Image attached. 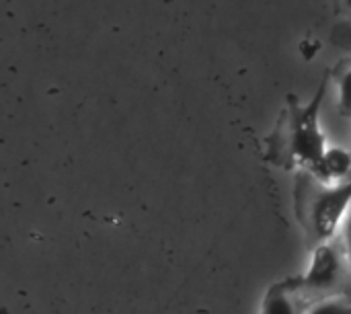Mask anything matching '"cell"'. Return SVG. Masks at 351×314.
Here are the masks:
<instances>
[{"instance_id":"cell-2","label":"cell","mask_w":351,"mask_h":314,"mask_svg":"<svg viewBox=\"0 0 351 314\" xmlns=\"http://www.w3.org/2000/svg\"><path fill=\"white\" fill-rule=\"evenodd\" d=\"M351 210V179L323 187L311 206V224L319 243L339 237V230Z\"/></svg>"},{"instance_id":"cell-1","label":"cell","mask_w":351,"mask_h":314,"mask_svg":"<svg viewBox=\"0 0 351 314\" xmlns=\"http://www.w3.org/2000/svg\"><path fill=\"white\" fill-rule=\"evenodd\" d=\"M325 90H327V86H323L308 105L296 109L294 119H292V154L311 173H315L319 169L325 148L329 146L327 136L321 125V119H319Z\"/></svg>"},{"instance_id":"cell-8","label":"cell","mask_w":351,"mask_h":314,"mask_svg":"<svg viewBox=\"0 0 351 314\" xmlns=\"http://www.w3.org/2000/svg\"><path fill=\"white\" fill-rule=\"evenodd\" d=\"M339 239H341V251L346 255V263H348V274L351 276V210L339 230Z\"/></svg>"},{"instance_id":"cell-6","label":"cell","mask_w":351,"mask_h":314,"mask_svg":"<svg viewBox=\"0 0 351 314\" xmlns=\"http://www.w3.org/2000/svg\"><path fill=\"white\" fill-rule=\"evenodd\" d=\"M302 314H351V300L348 296H325L313 302Z\"/></svg>"},{"instance_id":"cell-7","label":"cell","mask_w":351,"mask_h":314,"mask_svg":"<svg viewBox=\"0 0 351 314\" xmlns=\"http://www.w3.org/2000/svg\"><path fill=\"white\" fill-rule=\"evenodd\" d=\"M335 101H337V109L343 117L351 119V66L348 70H343L337 78V86H335Z\"/></svg>"},{"instance_id":"cell-9","label":"cell","mask_w":351,"mask_h":314,"mask_svg":"<svg viewBox=\"0 0 351 314\" xmlns=\"http://www.w3.org/2000/svg\"><path fill=\"white\" fill-rule=\"evenodd\" d=\"M343 2H346V6L351 10V0H343Z\"/></svg>"},{"instance_id":"cell-4","label":"cell","mask_w":351,"mask_h":314,"mask_svg":"<svg viewBox=\"0 0 351 314\" xmlns=\"http://www.w3.org/2000/svg\"><path fill=\"white\" fill-rule=\"evenodd\" d=\"M323 187H331L351 179V148L341 144H329L325 148L319 169L313 173Z\"/></svg>"},{"instance_id":"cell-5","label":"cell","mask_w":351,"mask_h":314,"mask_svg":"<svg viewBox=\"0 0 351 314\" xmlns=\"http://www.w3.org/2000/svg\"><path fill=\"white\" fill-rule=\"evenodd\" d=\"M259 314H302V311L298 309L292 284L271 286L263 296Z\"/></svg>"},{"instance_id":"cell-3","label":"cell","mask_w":351,"mask_h":314,"mask_svg":"<svg viewBox=\"0 0 351 314\" xmlns=\"http://www.w3.org/2000/svg\"><path fill=\"white\" fill-rule=\"evenodd\" d=\"M346 274H348V263L341 245H335L333 241L319 243L313 249L308 265L296 284L313 292H329L341 284Z\"/></svg>"}]
</instances>
